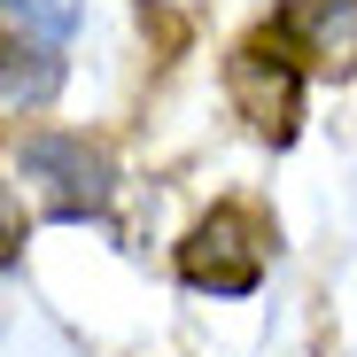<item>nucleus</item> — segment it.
Instances as JSON below:
<instances>
[{"mask_svg": "<svg viewBox=\"0 0 357 357\" xmlns=\"http://www.w3.org/2000/svg\"><path fill=\"white\" fill-rule=\"evenodd\" d=\"M178 280L210 287V295H249L264 280V218L241 210V202L210 210L187 241H178Z\"/></svg>", "mask_w": 357, "mask_h": 357, "instance_id": "1", "label": "nucleus"}, {"mask_svg": "<svg viewBox=\"0 0 357 357\" xmlns=\"http://www.w3.org/2000/svg\"><path fill=\"white\" fill-rule=\"evenodd\" d=\"M272 39L319 78H349L357 70V0H287L272 16Z\"/></svg>", "mask_w": 357, "mask_h": 357, "instance_id": "2", "label": "nucleus"}, {"mask_svg": "<svg viewBox=\"0 0 357 357\" xmlns=\"http://www.w3.org/2000/svg\"><path fill=\"white\" fill-rule=\"evenodd\" d=\"M295 78H303V63H295L272 31H257L241 54H233V101L249 109L257 132H272V140L295 132Z\"/></svg>", "mask_w": 357, "mask_h": 357, "instance_id": "3", "label": "nucleus"}, {"mask_svg": "<svg viewBox=\"0 0 357 357\" xmlns=\"http://www.w3.org/2000/svg\"><path fill=\"white\" fill-rule=\"evenodd\" d=\"M16 163L31 178H47V210L54 218H101L109 210V163L86 140H24Z\"/></svg>", "mask_w": 357, "mask_h": 357, "instance_id": "4", "label": "nucleus"}, {"mask_svg": "<svg viewBox=\"0 0 357 357\" xmlns=\"http://www.w3.org/2000/svg\"><path fill=\"white\" fill-rule=\"evenodd\" d=\"M54 78H63V47L8 31V109H31V101H47V93H54Z\"/></svg>", "mask_w": 357, "mask_h": 357, "instance_id": "5", "label": "nucleus"}, {"mask_svg": "<svg viewBox=\"0 0 357 357\" xmlns=\"http://www.w3.org/2000/svg\"><path fill=\"white\" fill-rule=\"evenodd\" d=\"M70 24H78V0H8V31H24V39L63 47Z\"/></svg>", "mask_w": 357, "mask_h": 357, "instance_id": "6", "label": "nucleus"}]
</instances>
